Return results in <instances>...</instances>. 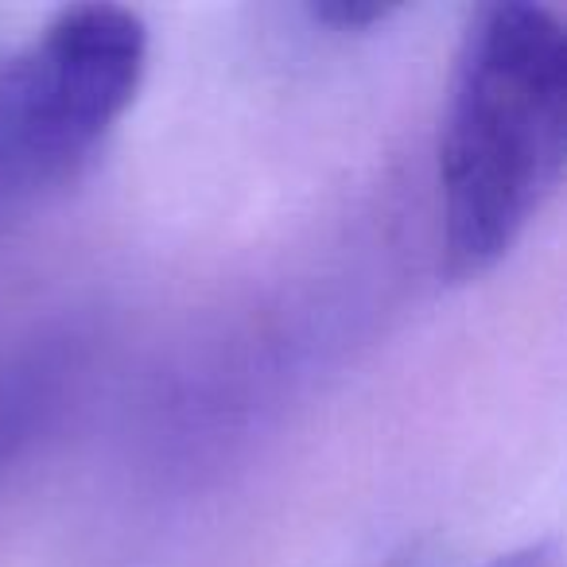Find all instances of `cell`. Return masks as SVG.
Wrapping results in <instances>:
<instances>
[{"mask_svg":"<svg viewBox=\"0 0 567 567\" xmlns=\"http://www.w3.org/2000/svg\"><path fill=\"white\" fill-rule=\"evenodd\" d=\"M148 51L141 12L97 0L59 9L0 59V198L79 175L133 110Z\"/></svg>","mask_w":567,"mask_h":567,"instance_id":"obj_2","label":"cell"},{"mask_svg":"<svg viewBox=\"0 0 567 567\" xmlns=\"http://www.w3.org/2000/svg\"><path fill=\"white\" fill-rule=\"evenodd\" d=\"M303 12L334 32H365V28L396 17V9H389V4H358V0H323V4H308Z\"/></svg>","mask_w":567,"mask_h":567,"instance_id":"obj_4","label":"cell"},{"mask_svg":"<svg viewBox=\"0 0 567 567\" xmlns=\"http://www.w3.org/2000/svg\"><path fill=\"white\" fill-rule=\"evenodd\" d=\"M567 32L548 4L497 0L458 43L440 128L443 260L494 272L564 179Z\"/></svg>","mask_w":567,"mask_h":567,"instance_id":"obj_1","label":"cell"},{"mask_svg":"<svg viewBox=\"0 0 567 567\" xmlns=\"http://www.w3.org/2000/svg\"><path fill=\"white\" fill-rule=\"evenodd\" d=\"M82 378L79 334L43 331L0 350V478L63 420Z\"/></svg>","mask_w":567,"mask_h":567,"instance_id":"obj_3","label":"cell"},{"mask_svg":"<svg viewBox=\"0 0 567 567\" xmlns=\"http://www.w3.org/2000/svg\"><path fill=\"white\" fill-rule=\"evenodd\" d=\"M486 567H559V548L556 540H536L525 544V548H513L505 556L489 559Z\"/></svg>","mask_w":567,"mask_h":567,"instance_id":"obj_5","label":"cell"}]
</instances>
